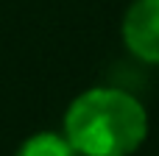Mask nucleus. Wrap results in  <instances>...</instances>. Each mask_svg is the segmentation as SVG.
I'll list each match as a JSON object with an SVG mask.
<instances>
[{
    "mask_svg": "<svg viewBox=\"0 0 159 156\" xmlns=\"http://www.w3.org/2000/svg\"><path fill=\"white\" fill-rule=\"evenodd\" d=\"M64 137L78 156H131L148 137V114L134 95L95 87L70 103Z\"/></svg>",
    "mask_w": 159,
    "mask_h": 156,
    "instance_id": "obj_1",
    "label": "nucleus"
},
{
    "mask_svg": "<svg viewBox=\"0 0 159 156\" xmlns=\"http://www.w3.org/2000/svg\"><path fill=\"white\" fill-rule=\"evenodd\" d=\"M123 42L145 64H159V0H134L123 17Z\"/></svg>",
    "mask_w": 159,
    "mask_h": 156,
    "instance_id": "obj_2",
    "label": "nucleus"
},
{
    "mask_svg": "<svg viewBox=\"0 0 159 156\" xmlns=\"http://www.w3.org/2000/svg\"><path fill=\"white\" fill-rule=\"evenodd\" d=\"M17 156H78V151L70 145L67 137L53 131H39L20 145Z\"/></svg>",
    "mask_w": 159,
    "mask_h": 156,
    "instance_id": "obj_3",
    "label": "nucleus"
}]
</instances>
